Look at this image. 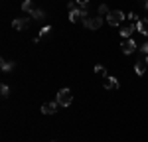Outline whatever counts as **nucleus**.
Wrapping results in <instances>:
<instances>
[{
	"label": "nucleus",
	"mask_w": 148,
	"mask_h": 142,
	"mask_svg": "<svg viewBox=\"0 0 148 142\" xmlns=\"http://www.w3.org/2000/svg\"><path fill=\"white\" fill-rule=\"evenodd\" d=\"M0 93H2V97L6 99V97H8V93H10V87H8V85H2V89H0Z\"/></svg>",
	"instance_id": "obj_16"
},
{
	"label": "nucleus",
	"mask_w": 148,
	"mask_h": 142,
	"mask_svg": "<svg viewBox=\"0 0 148 142\" xmlns=\"http://www.w3.org/2000/svg\"><path fill=\"white\" fill-rule=\"evenodd\" d=\"M136 30V24H125V26H121V38H130V34Z\"/></svg>",
	"instance_id": "obj_7"
},
{
	"label": "nucleus",
	"mask_w": 148,
	"mask_h": 142,
	"mask_svg": "<svg viewBox=\"0 0 148 142\" xmlns=\"http://www.w3.org/2000/svg\"><path fill=\"white\" fill-rule=\"evenodd\" d=\"M134 71H136V75H144V71H146V65H144V61H136L134 63Z\"/></svg>",
	"instance_id": "obj_11"
},
{
	"label": "nucleus",
	"mask_w": 148,
	"mask_h": 142,
	"mask_svg": "<svg viewBox=\"0 0 148 142\" xmlns=\"http://www.w3.org/2000/svg\"><path fill=\"white\" fill-rule=\"evenodd\" d=\"M103 85H105L107 89H116V87H119V79L109 77V75H103Z\"/></svg>",
	"instance_id": "obj_9"
},
{
	"label": "nucleus",
	"mask_w": 148,
	"mask_h": 142,
	"mask_svg": "<svg viewBox=\"0 0 148 142\" xmlns=\"http://www.w3.org/2000/svg\"><path fill=\"white\" fill-rule=\"evenodd\" d=\"M12 28H14V30H28V28H30V20H28V18H16V20L12 22Z\"/></svg>",
	"instance_id": "obj_6"
},
{
	"label": "nucleus",
	"mask_w": 148,
	"mask_h": 142,
	"mask_svg": "<svg viewBox=\"0 0 148 142\" xmlns=\"http://www.w3.org/2000/svg\"><path fill=\"white\" fill-rule=\"evenodd\" d=\"M125 12L121 10H111L109 14H107V24H111V26H123V22H125Z\"/></svg>",
	"instance_id": "obj_2"
},
{
	"label": "nucleus",
	"mask_w": 148,
	"mask_h": 142,
	"mask_svg": "<svg viewBox=\"0 0 148 142\" xmlns=\"http://www.w3.org/2000/svg\"><path fill=\"white\" fill-rule=\"evenodd\" d=\"M71 101H73V93H71L69 89H59L57 99H56L57 105H59V106H69V105H71Z\"/></svg>",
	"instance_id": "obj_3"
},
{
	"label": "nucleus",
	"mask_w": 148,
	"mask_h": 142,
	"mask_svg": "<svg viewBox=\"0 0 148 142\" xmlns=\"http://www.w3.org/2000/svg\"><path fill=\"white\" fill-rule=\"evenodd\" d=\"M22 10L32 14V12L36 10V8H34V2H32V0H24V2H22Z\"/></svg>",
	"instance_id": "obj_12"
},
{
	"label": "nucleus",
	"mask_w": 148,
	"mask_h": 142,
	"mask_svg": "<svg viewBox=\"0 0 148 142\" xmlns=\"http://www.w3.org/2000/svg\"><path fill=\"white\" fill-rule=\"evenodd\" d=\"M109 8H107V4H101V6H99V16H103V14H109Z\"/></svg>",
	"instance_id": "obj_17"
},
{
	"label": "nucleus",
	"mask_w": 148,
	"mask_h": 142,
	"mask_svg": "<svg viewBox=\"0 0 148 142\" xmlns=\"http://www.w3.org/2000/svg\"><path fill=\"white\" fill-rule=\"evenodd\" d=\"M146 63H148V55H146Z\"/></svg>",
	"instance_id": "obj_23"
},
{
	"label": "nucleus",
	"mask_w": 148,
	"mask_h": 142,
	"mask_svg": "<svg viewBox=\"0 0 148 142\" xmlns=\"http://www.w3.org/2000/svg\"><path fill=\"white\" fill-rule=\"evenodd\" d=\"M136 24V30L140 32L142 36H148V18H144V20H138V22H134Z\"/></svg>",
	"instance_id": "obj_10"
},
{
	"label": "nucleus",
	"mask_w": 148,
	"mask_h": 142,
	"mask_svg": "<svg viewBox=\"0 0 148 142\" xmlns=\"http://www.w3.org/2000/svg\"><path fill=\"white\" fill-rule=\"evenodd\" d=\"M140 51H142L144 55H148V42H146V44H142V47H140Z\"/></svg>",
	"instance_id": "obj_19"
},
{
	"label": "nucleus",
	"mask_w": 148,
	"mask_h": 142,
	"mask_svg": "<svg viewBox=\"0 0 148 142\" xmlns=\"http://www.w3.org/2000/svg\"><path fill=\"white\" fill-rule=\"evenodd\" d=\"M128 18H130L132 22H138V16H136V14H134V12H130V14H128Z\"/></svg>",
	"instance_id": "obj_20"
},
{
	"label": "nucleus",
	"mask_w": 148,
	"mask_h": 142,
	"mask_svg": "<svg viewBox=\"0 0 148 142\" xmlns=\"http://www.w3.org/2000/svg\"><path fill=\"white\" fill-rule=\"evenodd\" d=\"M83 26L87 28V30H99L103 26V18L101 16H93V18H85L83 20Z\"/></svg>",
	"instance_id": "obj_4"
},
{
	"label": "nucleus",
	"mask_w": 148,
	"mask_h": 142,
	"mask_svg": "<svg viewBox=\"0 0 148 142\" xmlns=\"http://www.w3.org/2000/svg\"><path fill=\"white\" fill-rule=\"evenodd\" d=\"M0 65H2V71H6V73H8V71H12V67H14V63H12V61H8V59H2V63H0Z\"/></svg>",
	"instance_id": "obj_13"
},
{
	"label": "nucleus",
	"mask_w": 148,
	"mask_h": 142,
	"mask_svg": "<svg viewBox=\"0 0 148 142\" xmlns=\"http://www.w3.org/2000/svg\"><path fill=\"white\" fill-rule=\"evenodd\" d=\"M142 2H144V8L148 10V0H142Z\"/></svg>",
	"instance_id": "obj_22"
},
{
	"label": "nucleus",
	"mask_w": 148,
	"mask_h": 142,
	"mask_svg": "<svg viewBox=\"0 0 148 142\" xmlns=\"http://www.w3.org/2000/svg\"><path fill=\"white\" fill-rule=\"evenodd\" d=\"M49 32H51V28H49V26H44V28L40 30V38H44V36H47Z\"/></svg>",
	"instance_id": "obj_15"
},
{
	"label": "nucleus",
	"mask_w": 148,
	"mask_h": 142,
	"mask_svg": "<svg viewBox=\"0 0 148 142\" xmlns=\"http://www.w3.org/2000/svg\"><path fill=\"white\" fill-rule=\"evenodd\" d=\"M95 71H97L99 75H105V67H103V65H95Z\"/></svg>",
	"instance_id": "obj_18"
},
{
	"label": "nucleus",
	"mask_w": 148,
	"mask_h": 142,
	"mask_svg": "<svg viewBox=\"0 0 148 142\" xmlns=\"http://www.w3.org/2000/svg\"><path fill=\"white\" fill-rule=\"evenodd\" d=\"M87 18V12L83 6H75V2H69V20L71 22H77V20H85Z\"/></svg>",
	"instance_id": "obj_1"
},
{
	"label": "nucleus",
	"mask_w": 148,
	"mask_h": 142,
	"mask_svg": "<svg viewBox=\"0 0 148 142\" xmlns=\"http://www.w3.org/2000/svg\"><path fill=\"white\" fill-rule=\"evenodd\" d=\"M121 49H123V53H126V55H130L132 51H136V44H134V40H130V38L123 40V44H121Z\"/></svg>",
	"instance_id": "obj_5"
},
{
	"label": "nucleus",
	"mask_w": 148,
	"mask_h": 142,
	"mask_svg": "<svg viewBox=\"0 0 148 142\" xmlns=\"http://www.w3.org/2000/svg\"><path fill=\"white\" fill-rule=\"evenodd\" d=\"M56 111H57V103L47 101V103L42 105V113H44V115H56Z\"/></svg>",
	"instance_id": "obj_8"
},
{
	"label": "nucleus",
	"mask_w": 148,
	"mask_h": 142,
	"mask_svg": "<svg viewBox=\"0 0 148 142\" xmlns=\"http://www.w3.org/2000/svg\"><path fill=\"white\" fill-rule=\"evenodd\" d=\"M87 2H89V0H77V4H79V6H85Z\"/></svg>",
	"instance_id": "obj_21"
},
{
	"label": "nucleus",
	"mask_w": 148,
	"mask_h": 142,
	"mask_svg": "<svg viewBox=\"0 0 148 142\" xmlns=\"http://www.w3.org/2000/svg\"><path fill=\"white\" fill-rule=\"evenodd\" d=\"M44 16H46V12H44V10H40V8H36V10L32 12V18H34V20H42Z\"/></svg>",
	"instance_id": "obj_14"
}]
</instances>
